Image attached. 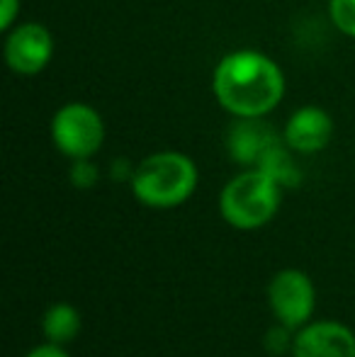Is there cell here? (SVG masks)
<instances>
[{"label": "cell", "mask_w": 355, "mask_h": 357, "mask_svg": "<svg viewBox=\"0 0 355 357\" xmlns=\"http://www.w3.org/2000/svg\"><path fill=\"white\" fill-rule=\"evenodd\" d=\"M285 78L273 59L261 52H234L214 71V95L234 117H266L282 100Z\"/></svg>", "instance_id": "6da1fadb"}, {"label": "cell", "mask_w": 355, "mask_h": 357, "mask_svg": "<svg viewBox=\"0 0 355 357\" xmlns=\"http://www.w3.org/2000/svg\"><path fill=\"white\" fill-rule=\"evenodd\" d=\"M195 188H197V168L188 155L178 151L146 155L137 165L132 178L134 197L153 209L180 207L192 197Z\"/></svg>", "instance_id": "7a4b0ae2"}, {"label": "cell", "mask_w": 355, "mask_h": 357, "mask_svg": "<svg viewBox=\"0 0 355 357\" xmlns=\"http://www.w3.org/2000/svg\"><path fill=\"white\" fill-rule=\"evenodd\" d=\"M282 202V188L263 170L251 168L232 178L219 195L224 221L239 231H256L273 221Z\"/></svg>", "instance_id": "3957f363"}, {"label": "cell", "mask_w": 355, "mask_h": 357, "mask_svg": "<svg viewBox=\"0 0 355 357\" xmlns=\"http://www.w3.org/2000/svg\"><path fill=\"white\" fill-rule=\"evenodd\" d=\"M52 142L71 160L93 158L105 142L103 117L88 105H66L52 119Z\"/></svg>", "instance_id": "277c9868"}, {"label": "cell", "mask_w": 355, "mask_h": 357, "mask_svg": "<svg viewBox=\"0 0 355 357\" xmlns=\"http://www.w3.org/2000/svg\"><path fill=\"white\" fill-rule=\"evenodd\" d=\"M268 304L273 316L287 328L299 331L309 324L317 306V289L302 270H280L268 284Z\"/></svg>", "instance_id": "5b68a950"}, {"label": "cell", "mask_w": 355, "mask_h": 357, "mask_svg": "<svg viewBox=\"0 0 355 357\" xmlns=\"http://www.w3.org/2000/svg\"><path fill=\"white\" fill-rule=\"evenodd\" d=\"M54 54V39L37 22L20 24L5 42V61L20 75H37L47 68Z\"/></svg>", "instance_id": "8992f818"}, {"label": "cell", "mask_w": 355, "mask_h": 357, "mask_svg": "<svg viewBox=\"0 0 355 357\" xmlns=\"http://www.w3.org/2000/svg\"><path fill=\"white\" fill-rule=\"evenodd\" d=\"M292 357H355V333L341 321H314L294 333Z\"/></svg>", "instance_id": "52a82bcc"}, {"label": "cell", "mask_w": 355, "mask_h": 357, "mask_svg": "<svg viewBox=\"0 0 355 357\" xmlns=\"http://www.w3.org/2000/svg\"><path fill=\"white\" fill-rule=\"evenodd\" d=\"M333 137V122L322 107H302L285 124V144L297 153H317Z\"/></svg>", "instance_id": "ba28073f"}, {"label": "cell", "mask_w": 355, "mask_h": 357, "mask_svg": "<svg viewBox=\"0 0 355 357\" xmlns=\"http://www.w3.org/2000/svg\"><path fill=\"white\" fill-rule=\"evenodd\" d=\"M275 142H280V139L275 137V132L268 124L261 122V117H239L236 124L229 129L227 149L232 160L256 168L258 160L263 158V153Z\"/></svg>", "instance_id": "9c48e42d"}, {"label": "cell", "mask_w": 355, "mask_h": 357, "mask_svg": "<svg viewBox=\"0 0 355 357\" xmlns=\"http://www.w3.org/2000/svg\"><path fill=\"white\" fill-rule=\"evenodd\" d=\"M42 333L49 343L68 345L81 333V314L68 301H56L42 316Z\"/></svg>", "instance_id": "30bf717a"}, {"label": "cell", "mask_w": 355, "mask_h": 357, "mask_svg": "<svg viewBox=\"0 0 355 357\" xmlns=\"http://www.w3.org/2000/svg\"><path fill=\"white\" fill-rule=\"evenodd\" d=\"M289 151L292 149L285 144V139L282 142H275L256 165L258 170L270 175L280 188H297V185L302 183V170H299V165L292 160Z\"/></svg>", "instance_id": "8fae6325"}, {"label": "cell", "mask_w": 355, "mask_h": 357, "mask_svg": "<svg viewBox=\"0 0 355 357\" xmlns=\"http://www.w3.org/2000/svg\"><path fill=\"white\" fill-rule=\"evenodd\" d=\"M328 13L343 34L355 37V0H328Z\"/></svg>", "instance_id": "7c38bea8"}, {"label": "cell", "mask_w": 355, "mask_h": 357, "mask_svg": "<svg viewBox=\"0 0 355 357\" xmlns=\"http://www.w3.org/2000/svg\"><path fill=\"white\" fill-rule=\"evenodd\" d=\"M292 345H294V335L292 328H287L285 324L273 326L268 328L266 338H263V348L268 350L270 355H285V353H292Z\"/></svg>", "instance_id": "4fadbf2b"}, {"label": "cell", "mask_w": 355, "mask_h": 357, "mask_svg": "<svg viewBox=\"0 0 355 357\" xmlns=\"http://www.w3.org/2000/svg\"><path fill=\"white\" fill-rule=\"evenodd\" d=\"M68 178H71L73 188L90 190V188H95V183H98V178H100L98 165L90 158H76L71 163V170H68Z\"/></svg>", "instance_id": "5bb4252c"}, {"label": "cell", "mask_w": 355, "mask_h": 357, "mask_svg": "<svg viewBox=\"0 0 355 357\" xmlns=\"http://www.w3.org/2000/svg\"><path fill=\"white\" fill-rule=\"evenodd\" d=\"M0 8H3V13H0V29H10L15 22V17H17L20 13V0H3L0 3Z\"/></svg>", "instance_id": "9a60e30c"}, {"label": "cell", "mask_w": 355, "mask_h": 357, "mask_svg": "<svg viewBox=\"0 0 355 357\" xmlns=\"http://www.w3.org/2000/svg\"><path fill=\"white\" fill-rule=\"evenodd\" d=\"M24 357H71L63 350V345H54V343H44V345H37V348H32Z\"/></svg>", "instance_id": "2e32d148"}, {"label": "cell", "mask_w": 355, "mask_h": 357, "mask_svg": "<svg viewBox=\"0 0 355 357\" xmlns=\"http://www.w3.org/2000/svg\"><path fill=\"white\" fill-rule=\"evenodd\" d=\"M134 170H137V165H132L127 158H119L112 163V178L114 180H129V183H132Z\"/></svg>", "instance_id": "e0dca14e"}]
</instances>
